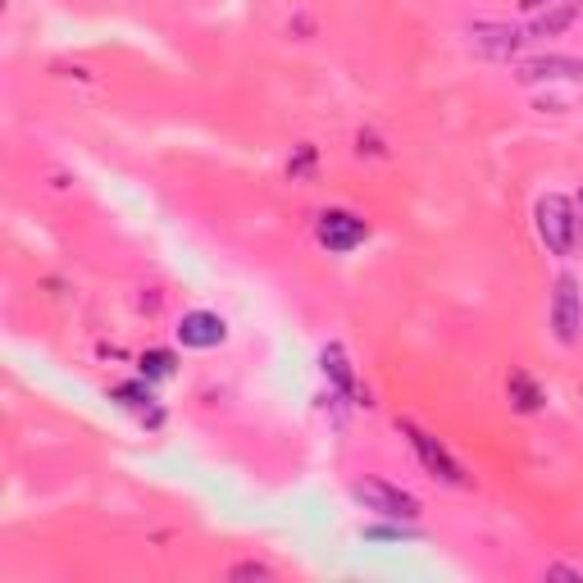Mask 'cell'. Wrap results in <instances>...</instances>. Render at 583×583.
Returning <instances> with one entry per match:
<instances>
[{
  "mask_svg": "<svg viewBox=\"0 0 583 583\" xmlns=\"http://www.w3.org/2000/svg\"><path fill=\"white\" fill-rule=\"evenodd\" d=\"M315 237H319V247L347 256V251H356L360 241L369 237V228H365V219H356V215H347V210H324Z\"/></svg>",
  "mask_w": 583,
  "mask_h": 583,
  "instance_id": "cell-3",
  "label": "cell"
},
{
  "mask_svg": "<svg viewBox=\"0 0 583 583\" xmlns=\"http://www.w3.org/2000/svg\"><path fill=\"white\" fill-rule=\"evenodd\" d=\"M520 82H543V78H583V65L579 60H561V56H552V60H528V65H520V73H515Z\"/></svg>",
  "mask_w": 583,
  "mask_h": 583,
  "instance_id": "cell-7",
  "label": "cell"
},
{
  "mask_svg": "<svg viewBox=\"0 0 583 583\" xmlns=\"http://www.w3.org/2000/svg\"><path fill=\"white\" fill-rule=\"evenodd\" d=\"M141 365H146V374H156V378L174 374V356H169V352H151V356H146Z\"/></svg>",
  "mask_w": 583,
  "mask_h": 583,
  "instance_id": "cell-10",
  "label": "cell"
},
{
  "mask_svg": "<svg viewBox=\"0 0 583 583\" xmlns=\"http://www.w3.org/2000/svg\"><path fill=\"white\" fill-rule=\"evenodd\" d=\"M352 497H356L365 511H378V515H387V520H415V515H419L415 497L387 488V483H356Z\"/></svg>",
  "mask_w": 583,
  "mask_h": 583,
  "instance_id": "cell-4",
  "label": "cell"
},
{
  "mask_svg": "<svg viewBox=\"0 0 583 583\" xmlns=\"http://www.w3.org/2000/svg\"><path fill=\"white\" fill-rule=\"evenodd\" d=\"M574 14H579V6H570V10H556V14L538 19V23H533V37H552V32H561V28H565Z\"/></svg>",
  "mask_w": 583,
  "mask_h": 583,
  "instance_id": "cell-8",
  "label": "cell"
},
{
  "mask_svg": "<svg viewBox=\"0 0 583 583\" xmlns=\"http://www.w3.org/2000/svg\"><path fill=\"white\" fill-rule=\"evenodd\" d=\"M224 337H228V324L219 315H210V310H191V315L178 319V343L182 347L206 352V347H219Z\"/></svg>",
  "mask_w": 583,
  "mask_h": 583,
  "instance_id": "cell-5",
  "label": "cell"
},
{
  "mask_svg": "<svg viewBox=\"0 0 583 583\" xmlns=\"http://www.w3.org/2000/svg\"><path fill=\"white\" fill-rule=\"evenodd\" d=\"M524 10H543V6H552V0H520Z\"/></svg>",
  "mask_w": 583,
  "mask_h": 583,
  "instance_id": "cell-11",
  "label": "cell"
},
{
  "mask_svg": "<svg viewBox=\"0 0 583 583\" xmlns=\"http://www.w3.org/2000/svg\"><path fill=\"white\" fill-rule=\"evenodd\" d=\"M406 433H411V443H415V452H419V461L433 470V474H443L447 483H465V474H461V465L433 443V437L424 433V428H415V424H406Z\"/></svg>",
  "mask_w": 583,
  "mask_h": 583,
  "instance_id": "cell-6",
  "label": "cell"
},
{
  "mask_svg": "<svg viewBox=\"0 0 583 583\" xmlns=\"http://www.w3.org/2000/svg\"><path fill=\"white\" fill-rule=\"evenodd\" d=\"M552 328H556V343H574L579 328H583V292L570 274L556 278V292H552Z\"/></svg>",
  "mask_w": 583,
  "mask_h": 583,
  "instance_id": "cell-2",
  "label": "cell"
},
{
  "mask_svg": "<svg viewBox=\"0 0 583 583\" xmlns=\"http://www.w3.org/2000/svg\"><path fill=\"white\" fill-rule=\"evenodd\" d=\"M324 369H333V378H337V383L352 387V369H347V360H343V352H337V347H328V352H324Z\"/></svg>",
  "mask_w": 583,
  "mask_h": 583,
  "instance_id": "cell-9",
  "label": "cell"
},
{
  "mask_svg": "<svg viewBox=\"0 0 583 583\" xmlns=\"http://www.w3.org/2000/svg\"><path fill=\"white\" fill-rule=\"evenodd\" d=\"M538 237L547 241V251L552 256H574V247H579V219H574V206L565 201V197H543L538 201Z\"/></svg>",
  "mask_w": 583,
  "mask_h": 583,
  "instance_id": "cell-1",
  "label": "cell"
}]
</instances>
